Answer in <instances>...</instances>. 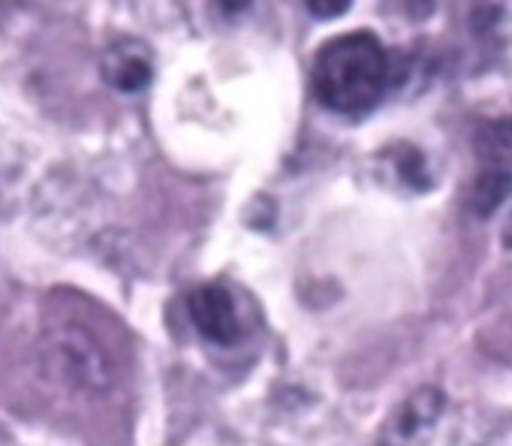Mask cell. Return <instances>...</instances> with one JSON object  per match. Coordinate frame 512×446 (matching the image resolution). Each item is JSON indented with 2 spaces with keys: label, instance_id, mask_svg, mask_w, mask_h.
I'll return each instance as SVG.
<instances>
[{
  "label": "cell",
  "instance_id": "obj_1",
  "mask_svg": "<svg viewBox=\"0 0 512 446\" xmlns=\"http://www.w3.org/2000/svg\"><path fill=\"white\" fill-rule=\"evenodd\" d=\"M389 82L386 49L374 34L356 31L329 40L314 64V91L332 112L356 115L371 109Z\"/></svg>",
  "mask_w": 512,
  "mask_h": 446
},
{
  "label": "cell",
  "instance_id": "obj_2",
  "mask_svg": "<svg viewBox=\"0 0 512 446\" xmlns=\"http://www.w3.org/2000/svg\"><path fill=\"white\" fill-rule=\"evenodd\" d=\"M40 368L52 386L70 395H103L115 383L106 347L76 320H49L40 335Z\"/></svg>",
  "mask_w": 512,
  "mask_h": 446
},
{
  "label": "cell",
  "instance_id": "obj_3",
  "mask_svg": "<svg viewBox=\"0 0 512 446\" xmlns=\"http://www.w3.org/2000/svg\"><path fill=\"white\" fill-rule=\"evenodd\" d=\"M446 395L437 386H422L407 395L383 422L380 446H431L434 431L443 419Z\"/></svg>",
  "mask_w": 512,
  "mask_h": 446
},
{
  "label": "cell",
  "instance_id": "obj_4",
  "mask_svg": "<svg viewBox=\"0 0 512 446\" xmlns=\"http://www.w3.org/2000/svg\"><path fill=\"white\" fill-rule=\"evenodd\" d=\"M187 314H190L193 329L217 347H232L244 335V320H241L238 302L223 284L196 287L187 299Z\"/></svg>",
  "mask_w": 512,
  "mask_h": 446
},
{
  "label": "cell",
  "instance_id": "obj_5",
  "mask_svg": "<svg viewBox=\"0 0 512 446\" xmlns=\"http://www.w3.org/2000/svg\"><path fill=\"white\" fill-rule=\"evenodd\" d=\"M100 70H103V79L121 94H136V91L148 88V82L154 76L151 52L139 40H115L103 52Z\"/></svg>",
  "mask_w": 512,
  "mask_h": 446
},
{
  "label": "cell",
  "instance_id": "obj_6",
  "mask_svg": "<svg viewBox=\"0 0 512 446\" xmlns=\"http://www.w3.org/2000/svg\"><path fill=\"white\" fill-rule=\"evenodd\" d=\"M509 193H512V163H509V157L491 160L476 175V181L470 187V211L476 217H488L506 202Z\"/></svg>",
  "mask_w": 512,
  "mask_h": 446
},
{
  "label": "cell",
  "instance_id": "obj_7",
  "mask_svg": "<svg viewBox=\"0 0 512 446\" xmlns=\"http://www.w3.org/2000/svg\"><path fill=\"white\" fill-rule=\"evenodd\" d=\"M305 4L317 19H338L350 10L353 0H305Z\"/></svg>",
  "mask_w": 512,
  "mask_h": 446
},
{
  "label": "cell",
  "instance_id": "obj_8",
  "mask_svg": "<svg viewBox=\"0 0 512 446\" xmlns=\"http://www.w3.org/2000/svg\"><path fill=\"white\" fill-rule=\"evenodd\" d=\"M214 4L226 13V16H238L250 7V0H214Z\"/></svg>",
  "mask_w": 512,
  "mask_h": 446
},
{
  "label": "cell",
  "instance_id": "obj_9",
  "mask_svg": "<svg viewBox=\"0 0 512 446\" xmlns=\"http://www.w3.org/2000/svg\"><path fill=\"white\" fill-rule=\"evenodd\" d=\"M503 242H506V248H512V217H509L506 230H503Z\"/></svg>",
  "mask_w": 512,
  "mask_h": 446
}]
</instances>
